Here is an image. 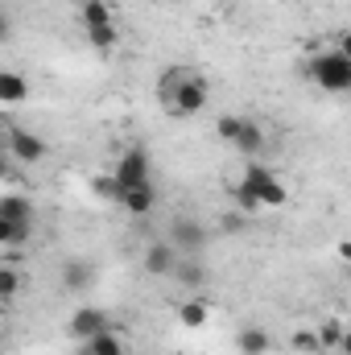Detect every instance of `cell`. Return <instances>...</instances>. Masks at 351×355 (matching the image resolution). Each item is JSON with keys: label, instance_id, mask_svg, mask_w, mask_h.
I'll return each mask as SVG.
<instances>
[{"label": "cell", "instance_id": "6da1fadb", "mask_svg": "<svg viewBox=\"0 0 351 355\" xmlns=\"http://www.w3.org/2000/svg\"><path fill=\"white\" fill-rule=\"evenodd\" d=\"M302 75H306L318 91L348 95V91H351V58H343L335 46H331V50H318V54H310V58H306Z\"/></svg>", "mask_w": 351, "mask_h": 355}, {"label": "cell", "instance_id": "7a4b0ae2", "mask_svg": "<svg viewBox=\"0 0 351 355\" xmlns=\"http://www.w3.org/2000/svg\"><path fill=\"white\" fill-rule=\"evenodd\" d=\"M240 182H244V186H248V190L261 198L264 211H273V207H285V202H289V190H285V182L273 174L268 166H261V162H252V166L240 174Z\"/></svg>", "mask_w": 351, "mask_h": 355}, {"label": "cell", "instance_id": "7402d4cb", "mask_svg": "<svg viewBox=\"0 0 351 355\" xmlns=\"http://www.w3.org/2000/svg\"><path fill=\"white\" fill-rule=\"evenodd\" d=\"M314 331H318V343H323V352H339V347H343V335H348V327H343L339 318H327V322H318Z\"/></svg>", "mask_w": 351, "mask_h": 355}, {"label": "cell", "instance_id": "3957f363", "mask_svg": "<svg viewBox=\"0 0 351 355\" xmlns=\"http://www.w3.org/2000/svg\"><path fill=\"white\" fill-rule=\"evenodd\" d=\"M112 178L120 182V190H132V186H153V166H149V153L141 145H128L120 153V162L112 166Z\"/></svg>", "mask_w": 351, "mask_h": 355}, {"label": "cell", "instance_id": "30bf717a", "mask_svg": "<svg viewBox=\"0 0 351 355\" xmlns=\"http://www.w3.org/2000/svg\"><path fill=\"white\" fill-rule=\"evenodd\" d=\"M29 99V83H25V75H17V71H0V103L4 107H17V103H25Z\"/></svg>", "mask_w": 351, "mask_h": 355}, {"label": "cell", "instance_id": "277c9868", "mask_svg": "<svg viewBox=\"0 0 351 355\" xmlns=\"http://www.w3.org/2000/svg\"><path fill=\"white\" fill-rule=\"evenodd\" d=\"M46 141L37 132H25V128H4V157H12L17 166H37L46 157Z\"/></svg>", "mask_w": 351, "mask_h": 355}, {"label": "cell", "instance_id": "e0dca14e", "mask_svg": "<svg viewBox=\"0 0 351 355\" xmlns=\"http://www.w3.org/2000/svg\"><path fill=\"white\" fill-rule=\"evenodd\" d=\"M0 219H12V223H25V219H33V202L25 198V194H0Z\"/></svg>", "mask_w": 351, "mask_h": 355}, {"label": "cell", "instance_id": "4316f807", "mask_svg": "<svg viewBox=\"0 0 351 355\" xmlns=\"http://www.w3.org/2000/svg\"><path fill=\"white\" fill-rule=\"evenodd\" d=\"M339 257H343V261L351 265V240H343V244H339Z\"/></svg>", "mask_w": 351, "mask_h": 355}, {"label": "cell", "instance_id": "2e32d148", "mask_svg": "<svg viewBox=\"0 0 351 355\" xmlns=\"http://www.w3.org/2000/svg\"><path fill=\"white\" fill-rule=\"evenodd\" d=\"M174 281L178 285H186V289H203V285H207V265H203L198 257H182V261H178Z\"/></svg>", "mask_w": 351, "mask_h": 355}, {"label": "cell", "instance_id": "cb8c5ba5", "mask_svg": "<svg viewBox=\"0 0 351 355\" xmlns=\"http://www.w3.org/2000/svg\"><path fill=\"white\" fill-rule=\"evenodd\" d=\"M289 347H293L298 355H318V352H323L318 331H293V335H289Z\"/></svg>", "mask_w": 351, "mask_h": 355}, {"label": "cell", "instance_id": "8992f818", "mask_svg": "<svg viewBox=\"0 0 351 355\" xmlns=\"http://www.w3.org/2000/svg\"><path fill=\"white\" fill-rule=\"evenodd\" d=\"M207 99H211V83L198 75V71H190V79L182 83V91L174 95V103H170V112L174 116H198V112H207Z\"/></svg>", "mask_w": 351, "mask_h": 355}, {"label": "cell", "instance_id": "52a82bcc", "mask_svg": "<svg viewBox=\"0 0 351 355\" xmlns=\"http://www.w3.org/2000/svg\"><path fill=\"white\" fill-rule=\"evenodd\" d=\"M108 331V310H99V306H79L71 318H67V335L75 339V343H87L95 335H103Z\"/></svg>", "mask_w": 351, "mask_h": 355}, {"label": "cell", "instance_id": "7c38bea8", "mask_svg": "<svg viewBox=\"0 0 351 355\" xmlns=\"http://www.w3.org/2000/svg\"><path fill=\"white\" fill-rule=\"evenodd\" d=\"M207 318H211V306H207L203 297H186V302L178 306V322H182L186 331H203Z\"/></svg>", "mask_w": 351, "mask_h": 355}, {"label": "cell", "instance_id": "4fadbf2b", "mask_svg": "<svg viewBox=\"0 0 351 355\" xmlns=\"http://www.w3.org/2000/svg\"><path fill=\"white\" fill-rule=\"evenodd\" d=\"M236 153H244V157H257V153H264V128L257 124V120H248L244 116V128H240V137H236V145H232Z\"/></svg>", "mask_w": 351, "mask_h": 355}, {"label": "cell", "instance_id": "ffe728a7", "mask_svg": "<svg viewBox=\"0 0 351 355\" xmlns=\"http://www.w3.org/2000/svg\"><path fill=\"white\" fill-rule=\"evenodd\" d=\"M228 198L240 207V215H261V211H264V202L248 190V186H244V182H228Z\"/></svg>", "mask_w": 351, "mask_h": 355}, {"label": "cell", "instance_id": "44dd1931", "mask_svg": "<svg viewBox=\"0 0 351 355\" xmlns=\"http://www.w3.org/2000/svg\"><path fill=\"white\" fill-rule=\"evenodd\" d=\"M91 277H95V268H91L87 261H67V265H62V285H67V289H87Z\"/></svg>", "mask_w": 351, "mask_h": 355}, {"label": "cell", "instance_id": "603a6c76", "mask_svg": "<svg viewBox=\"0 0 351 355\" xmlns=\"http://www.w3.org/2000/svg\"><path fill=\"white\" fill-rule=\"evenodd\" d=\"M87 42L95 46V50H103V54H108V50H116V46H120V29H116V25H95V29H87Z\"/></svg>", "mask_w": 351, "mask_h": 355}, {"label": "cell", "instance_id": "d4e9b609", "mask_svg": "<svg viewBox=\"0 0 351 355\" xmlns=\"http://www.w3.org/2000/svg\"><path fill=\"white\" fill-rule=\"evenodd\" d=\"M17 289H21V272H17V268H0V302H4V306H12Z\"/></svg>", "mask_w": 351, "mask_h": 355}, {"label": "cell", "instance_id": "83f0119b", "mask_svg": "<svg viewBox=\"0 0 351 355\" xmlns=\"http://www.w3.org/2000/svg\"><path fill=\"white\" fill-rule=\"evenodd\" d=\"M343 355H351V327H348V335H343V347H339Z\"/></svg>", "mask_w": 351, "mask_h": 355}, {"label": "cell", "instance_id": "9a60e30c", "mask_svg": "<svg viewBox=\"0 0 351 355\" xmlns=\"http://www.w3.org/2000/svg\"><path fill=\"white\" fill-rule=\"evenodd\" d=\"M236 347H240V355H268L273 339H268L264 327H244V331L236 335Z\"/></svg>", "mask_w": 351, "mask_h": 355}, {"label": "cell", "instance_id": "ba28073f", "mask_svg": "<svg viewBox=\"0 0 351 355\" xmlns=\"http://www.w3.org/2000/svg\"><path fill=\"white\" fill-rule=\"evenodd\" d=\"M178 261H182V252H178L170 240H153V244L145 248V272H149V277H174Z\"/></svg>", "mask_w": 351, "mask_h": 355}, {"label": "cell", "instance_id": "d6986e66", "mask_svg": "<svg viewBox=\"0 0 351 355\" xmlns=\"http://www.w3.org/2000/svg\"><path fill=\"white\" fill-rule=\"evenodd\" d=\"M29 240H33V219H25V223L0 219V244H4V248H21V244H29Z\"/></svg>", "mask_w": 351, "mask_h": 355}, {"label": "cell", "instance_id": "f1b7e54d", "mask_svg": "<svg viewBox=\"0 0 351 355\" xmlns=\"http://www.w3.org/2000/svg\"><path fill=\"white\" fill-rule=\"evenodd\" d=\"M348 272H351V265H348Z\"/></svg>", "mask_w": 351, "mask_h": 355}, {"label": "cell", "instance_id": "5bb4252c", "mask_svg": "<svg viewBox=\"0 0 351 355\" xmlns=\"http://www.w3.org/2000/svg\"><path fill=\"white\" fill-rule=\"evenodd\" d=\"M79 21H83V29H95V25H116V12H112V4H108V0H83V4H79Z\"/></svg>", "mask_w": 351, "mask_h": 355}, {"label": "cell", "instance_id": "484cf974", "mask_svg": "<svg viewBox=\"0 0 351 355\" xmlns=\"http://www.w3.org/2000/svg\"><path fill=\"white\" fill-rule=\"evenodd\" d=\"M335 50H339L343 58H351V29H348V33H339V42H335Z\"/></svg>", "mask_w": 351, "mask_h": 355}, {"label": "cell", "instance_id": "ac0fdd59", "mask_svg": "<svg viewBox=\"0 0 351 355\" xmlns=\"http://www.w3.org/2000/svg\"><path fill=\"white\" fill-rule=\"evenodd\" d=\"M190 79V67H170V71H162V79H157V99L170 107L174 103V95L182 91V83Z\"/></svg>", "mask_w": 351, "mask_h": 355}, {"label": "cell", "instance_id": "9c48e42d", "mask_svg": "<svg viewBox=\"0 0 351 355\" xmlns=\"http://www.w3.org/2000/svg\"><path fill=\"white\" fill-rule=\"evenodd\" d=\"M116 207L128 211V215H137V219H145V215H153V207H157V190H153V186H132V190L120 194Z\"/></svg>", "mask_w": 351, "mask_h": 355}, {"label": "cell", "instance_id": "8fae6325", "mask_svg": "<svg viewBox=\"0 0 351 355\" xmlns=\"http://www.w3.org/2000/svg\"><path fill=\"white\" fill-rule=\"evenodd\" d=\"M79 355H124V335L120 331H103V335H95L87 343H79Z\"/></svg>", "mask_w": 351, "mask_h": 355}, {"label": "cell", "instance_id": "5b68a950", "mask_svg": "<svg viewBox=\"0 0 351 355\" xmlns=\"http://www.w3.org/2000/svg\"><path fill=\"white\" fill-rule=\"evenodd\" d=\"M166 240L174 244L182 257H198V252L207 248V227H203L198 219H190V215H178V219H170Z\"/></svg>", "mask_w": 351, "mask_h": 355}]
</instances>
